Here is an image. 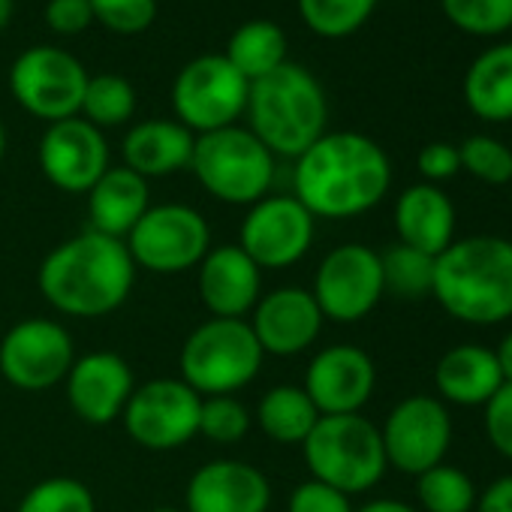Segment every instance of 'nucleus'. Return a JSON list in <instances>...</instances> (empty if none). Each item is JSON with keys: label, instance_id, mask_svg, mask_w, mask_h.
<instances>
[{"label": "nucleus", "instance_id": "28", "mask_svg": "<svg viewBox=\"0 0 512 512\" xmlns=\"http://www.w3.org/2000/svg\"><path fill=\"white\" fill-rule=\"evenodd\" d=\"M290 46H287V34L275 25V22H244L232 37L229 46L223 52V58L247 79L256 82L269 73H275L278 67H284L290 58Z\"/></svg>", "mask_w": 512, "mask_h": 512}, {"label": "nucleus", "instance_id": "39", "mask_svg": "<svg viewBox=\"0 0 512 512\" xmlns=\"http://www.w3.org/2000/svg\"><path fill=\"white\" fill-rule=\"evenodd\" d=\"M287 512H356L350 497L317 479H305L287 500Z\"/></svg>", "mask_w": 512, "mask_h": 512}, {"label": "nucleus", "instance_id": "14", "mask_svg": "<svg viewBox=\"0 0 512 512\" xmlns=\"http://www.w3.org/2000/svg\"><path fill=\"white\" fill-rule=\"evenodd\" d=\"M386 464L419 476L446 461L452 446V416L434 395H410L398 401L380 428Z\"/></svg>", "mask_w": 512, "mask_h": 512}, {"label": "nucleus", "instance_id": "30", "mask_svg": "<svg viewBox=\"0 0 512 512\" xmlns=\"http://www.w3.org/2000/svg\"><path fill=\"white\" fill-rule=\"evenodd\" d=\"M380 266H383V287L395 299H425L431 296L434 284V256L413 250L407 244H395L386 253H380Z\"/></svg>", "mask_w": 512, "mask_h": 512}, {"label": "nucleus", "instance_id": "29", "mask_svg": "<svg viewBox=\"0 0 512 512\" xmlns=\"http://www.w3.org/2000/svg\"><path fill=\"white\" fill-rule=\"evenodd\" d=\"M476 494L473 479L446 461L416 476L419 512H473Z\"/></svg>", "mask_w": 512, "mask_h": 512}, {"label": "nucleus", "instance_id": "22", "mask_svg": "<svg viewBox=\"0 0 512 512\" xmlns=\"http://www.w3.org/2000/svg\"><path fill=\"white\" fill-rule=\"evenodd\" d=\"M455 205L437 184H410L395 199V232L401 244L440 256L455 241Z\"/></svg>", "mask_w": 512, "mask_h": 512}, {"label": "nucleus", "instance_id": "46", "mask_svg": "<svg viewBox=\"0 0 512 512\" xmlns=\"http://www.w3.org/2000/svg\"><path fill=\"white\" fill-rule=\"evenodd\" d=\"M4 154H7V127L0 121V160H4Z\"/></svg>", "mask_w": 512, "mask_h": 512}, {"label": "nucleus", "instance_id": "24", "mask_svg": "<svg viewBox=\"0 0 512 512\" xmlns=\"http://www.w3.org/2000/svg\"><path fill=\"white\" fill-rule=\"evenodd\" d=\"M88 223L94 232L124 241L142 214L151 208V187L127 166H109L106 175L85 193Z\"/></svg>", "mask_w": 512, "mask_h": 512}, {"label": "nucleus", "instance_id": "13", "mask_svg": "<svg viewBox=\"0 0 512 512\" xmlns=\"http://www.w3.org/2000/svg\"><path fill=\"white\" fill-rule=\"evenodd\" d=\"M317 238V217L290 193L253 202L238 226V247L263 272L302 263Z\"/></svg>", "mask_w": 512, "mask_h": 512}, {"label": "nucleus", "instance_id": "42", "mask_svg": "<svg viewBox=\"0 0 512 512\" xmlns=\"http://www.w3.org/2000/svg\"><path fill=\"white\" fill-rule=\"evenodd\" d=\"M473 512H512V473L497 476L482 494H476Z\"/></svg>", "mask_w": 512, "mask_h": 512}, {"label": "nucleus", "instance_id": "33", "mask_svg": "<svg viewBox=\"0 0 512 512\" xmlns=\"http://www.w3.org/2000/svg\"><path fill=\"white\" fill-rule=\"evenodd\" d=\"M452 28L470 37H500L512 31V0H440Z\"/></svg>", "mask_w": 512, "mask_h": 512}, {"label": "nucleus", "instance_id": "45", "mask_svg": "<svg viewBox=\"0 0 512 512\" xmlns=\"http://www.w3.org/2000/svg\"><path fill=\"white\" fill-rule=\"evenodd\" d=\"M13 10H16L13 0H0V31H4V28L10 25V19H13Z\"/></svg>", "mask_w": 512, "mask_h": 512}, {"label": "nucleus", "instance_id": "9", "mask_svg": "<svg viewBox=\"0 0 512 512\" xmlns=\"http://www.w3.org/2000/svg\"><path fill=\"white\" fill-rule=\"evenodd\" d=\"M247 91L250 82L223 55H199L181 67L172 85L175 121L193 136L232 127L247 109Z\"/></svg>", "mask_w": 512, "mask_h": 512}, {"label": "nucleus", "instance_id": "17", "mask_svg": "<svg viewBox=\"0 0 512 512\" xmlns=\"http://www.w3.org/2000/svg\"><path fill=\"white\" fill-rule=\"evenodd\" d=\"M302 389L320 416L359 413L377 389V365L362 347L332 344L308 362Z\"/></svg>", "mask_w": 512, "mask_h": 512}, {"label": "nucleus", "instance_id": "37", "mask_svg": "<svg viewBox=\"0 0 512 512\" xmlns=\"http://www.w3.org/2000/svg\"><path fill=\"white\" fill-rule=\"evenodd\" d=\"M94 22L109 28L112 34L133 37L154 25L157 0H91Z\"/></svg>", "mask_w": 512, "mask_h": 512}, {"label": "nucleus", "instance_id": "8", "mask_svg": "<svg viewBox=\"0 0 512 512\" xmlns=\"http://www.w3.org/2000/svg\"><path fill=\"white\" fill-rule=\"evenodd\" d=\"M124 244L136 269L151 275H184L199 269L205 253L211 250V226L196 208L184 202L151 205L124 238Z\"/></svg>", "mask_w": 512, "mask_h": 512}, {"label": "nucleus", "instance_id": "3", "mask_svg": "<svg viewBox=\"0 0 512 512\" xmlns=\"http://www.w3.org/2000/svg\"><path fill=\"white\" fill-rule=\"evenodd\" d=\"M431 296L467 326L512 320V241L503 235L455 238L434 256Z\"/></svg>", "mask_w": 512, "mask_h": 512}, {"label": "nucleus", "instance_id": "35", "mask_svg": "<svg viewBox=\"0 0 512 512\" xmlns=\"http://www.w3.org/2000/svg\"><path fill=\"white\" fill-rule=\"evenodd\" d=\"M250 425H253V413L247 410V404L238 395L202 398V407H199V437H205L208 443H220V446L241 443L247 437Z\"/></svg>", "mask_w": 512, "mask_h": 512}, {"label": "nucleus", "instance_id": "19", "mask_svg": "<svg viewBox=\"0 0 512 512\" xmlns=\"http://www.w3.org/2000/svg\"><path fill=\"white\" fill-rule=\"evenodd\" d=\"M323 323V311L317 308L311 290L302 287H278L266 293L247 320L263 353L281 359L311 350L323 332Z\"/></svg>", "mask_w": 512, "mask_h": 512}, {"label": "nucleus", "instance_id": "43", "mask_svg": "<svg viewBox=\"0 0 512 512\" xmlns=\"http://www.w3.org/2000/svg\"><path fill=\"white\" fill-rule=\"evenodd\" d=\"M356 512H419V506H410V503L395 500V497H380V500H371V503L359 506Z\"/></svg>", "mask_w": 512, "mask_h": 512}, {"label": "nucleus", "instance_id": "31", "mask_svg": "<svg viewBox=\"0 0 512 512\" xmlns=\"http://www.w3.org/2000/svg\"><path fill=\"white\" fill-rule=\"evenodd\" d=\"M136 112V91L124 76L100 73L88 79L85 97H82V118L94 124L97 130L121 127Z\"/></svg>", "mask_w": 512, "mask_h": 512}, {"label": "nucleus", "instance_id": "10", "mask_svg": "<svg viewBox=\"0 0 512 512\" xmlns=\"http://www.w3.org/2000/svg\"><path fill=\"white\" fill-rule=\"evenodd\" d=\"M88 79L85 64L67 49L34 46L16 58L10 70V91L28 115L55 124L82 112Z\"/></svg>", "mask_w": 512, "mask_h": 512}, {"label": "nucleus", "instance_id": "11", "mask_svg": "<svg viewBox=\"0 0 512 512\" xmlns=\"http://www.w3.org/2000/svg\"><path fill=\"white\" fill-rule=\"evenodd\" d=\"M311 296L323 320L341 326L365 320L386 296L380 253L359 241L332 247L317 266Z\"/></svg>", "mask_w": 512, "mask_h": 512}, {"label": "nucleus", "instance_id": "32", "mask_svg": "<svg viewBox=\"0 0 512 512\" xmlns=\"http://www.w3.org/2000/svg\"><path fill=\"white\" fill-rule=\"evenodd\" d=\"M302 22L323 40H344L368 25L377 0H296Z\"/></svg>", "mask_w": 512, "mask_h": 512}, {"label": "nucleus", "instance_id": "41", "mask_svg": "<svg viewBox=\"0 0 512 512\" xmlns=\"http://www.w3.org/2000/svg\"><path fill=\"white\" fill-rule=\"evenodd\" d=\"M94 22L91 0H49L46 25L61 37H76Z\"/></svg>", "mask_w": 512, "mask_h": 512}, {"label": "nucleus", "instance_id": "1", "mask_svg": "<svg viewBox=\"0 0 512 512\" xmlns=\"http://www.w3.org/2000/svg\"><path fill=\"white\" fill-rule=\"evenodd\" d=\"M392 187V160L356 130L323 133L293 169V196L317 220H350L377 208Z\"/></svg>", "mask_w": 512, "mask_h": 512}, {"label": "nucleus", "instance_id": "7", "mask_svg": "<svg viewBox=\"0 0 512 512\" xmlns=\"http://www.w3.org/2000/svg\"><path fill=\"white\" fill-rule=\"evenodd\" d=\"M190 169L202 190L226 205L250 208L275 184V154L238 124L196 136Z\"/></svg>", "mask_w": 512, "mask_h": 512}, {"label": "nucleus", "instance_id": "6", "mask_svg": "<svg viewBox=\"0 0 512 512\" xmlns=\"http://www.w3.org/2000/svg\"><path fill=\"white\" fill-rule=\"evenodd\" d=\"M311 479L338 488L341 494L371 491L389 470L380 428L362 413L320 416L302 443Z\"/></svg>", "mask_w": 512, "mask_h": 512}, {"label": "nucleus", "instance_id": "23", "mask_svg": "<svg viewBox=\"0 0 512 512\" xmlns=\"http://www.w3.org/2000/svg\"><path fill=\"white\" fill-rule=\"evenodd\" d=\"M500 386L503 374L497 356L482 344H458L434 365V389L443 404L485 407Z\"/></svg>", "mask_w": 512, "mask_h": 512}, {"label": "nucleus", "instance_id": "12", "mask_svg": "<svg viewBox=\"0 0 512 512\" xmlns=\"http://www.w3.org/2000/svg\"><path fill=\"white\" fill-rule=\"evenodd\" d=\"M202 398L181 377L136 383L121 419L133 443L151 452H172L199 434Z\"/></svg>", "mask_w": 512, "mask_h": 512}, {"label": "nucleus", "instance_id": "47", "mask_svg": "<svg viewBox=\"0 0 512 512\" xmlns=\"http://www.w3.org/2000/svg\"><path fill=\"white\" fill-rule=\"evenodd\" d=\"M148 512H184V509H175V506H154V509H148Z\"/></svg>", "mask_w": 512, "mask_h": 512}, {"label": "nucleus", "instance_id": "21", "mask_svg": "<svg viewBox=\"0 0 512 512\" xmlns=\"http://www.w3.org/2000/svg\"><path fill=\"white\" fill-rule=\"evenodd\" d=\"M269 506V476L235 458L202 464L184 488V512H269Z\"/></svg>", "mask_w": 512, "mask_h": 512}, {"label": "nucleus", "instance_id": "2", "mask_svg": "<svg viewBox=\"0 0 512 512\" xmlns=\"http://www.w3.org/2000/svg\"><path fill=\"white\" fill-rule=\"evenodd\" d=\"M136 263L124 241L94 229L61 241L37 272L40 296L49 308L76 320L115 314L133 293Z\"/></svg>", "mask_w": 512, "mask_h": 512}, {"label": "nucleus", "instance_id": "44", "mask_svg": "<svg viewBox=\"0 0 512 512\" xmlns=\"http://www.w3.org/2000/svg\"><path fill=\"white\" fill-rule=\"evenodd\" d=\"M497 356V365H500V374H503V383H512V332H506L494 350Z\"/></svg>", "mask_w": 512, "mask_h": 512}, {"label": "nucleus", "instance_id": "25", "mask_svg": "<svg viewBox=\"0 0 512 512\" xmlns=\"http://www.w3.org/2000/svg\"><path fill=\"white\" fill-rule=\"evenodd\" d=\"M196 136L169 118H151L124 136V166L142 175L145 181L151 178H166L181 169H190Z\"/></svg>", "mask_w": 512, "mask_h": 512}, {"label": "nucleus", "instance_id": "20", "mask_svg": "<svg viewBox=\"0 0 512 512\" xmlns=\"http://www.w3.org/2000/svg\"><path fill=\"white\" fill-rule=\"evenodd\" d=\"M202 308L217 320H244L263 299V269L238 244H220L196 269Z\"/></svg>", "mask_w": 512, "mask_h": 512}, {"label": "nucleus", "instance_id": "38", "mask_svg": "<svg viewBox=\"0 0 512 512\" xmlns=\"http://www.w3.org/2000/svg\"><path fill=\"white\" fill-rule=\"evenodd\" d=\"M482 428L491 449L512 461V383H503L485 404Z\"/></svg>", "mask_w": 512, "mask_h": 512}, {"label": "nucleus", "instance_id": "40", "mask_svg": "<svg viewBox=\"0 0 512 512\" xmlns=\"http://www.w3.org/2000/svg\"><path fill=\"white\" fill-rule=\"evenodd\" d=\"M416 169L425 178V184H437L449 181L461 172V154L458 145L452 142H428L422 145V151L416 154Z\"/></svg>", "mask_w": 512, "mask_h": 512}, {"label": "nucleus", "instance_id": "26", "mask_svg": "<svg viewBox=\"0 0 512 512\" xmlns=\"http://www.w3.org/2000/svg\"><path fill=\"white\" fill-rule=\"evenodd\" d=\"M464 106L488 124L512 121V40L479 52L461 82Z\"/></svg>", "mask_w": 512, "mask_h": 512}, {"label": "nucleus", "instance_id": "36", "mask_svg": "<svg viewBox=\"0 0 512 512\" xmlns=\"http://www.w3.org/2000/svg\"><path fill=\"white\" fill-rule=\"evenodd\" d=\"M458 154H461V169L476 181L491 187H503L512 181V148L506 142L476 133L458 145Z\"/></svg>", "mask_w": 512, "mask_h": 512}, {"label": "nucleus", "instance_id": "15", "mask_svg": "<svg viewBox=\"0 0 512 512\" xmlns=\"http://www.w3.org/2000/svg\"><path fill=\"white\" fill-rule=\"evenodd\" d=\"M76 344L58 320L31 317L0 341V377L22 392H46L67 380Z\"/></svg>", "mask_w": 512, "mask_h": 512}, {"label": "nucleus", "instance_id": "27", "mask_svg": "<svg viewBox=\"0 0 512 512\" xmlns=\"http://www.w3.org/2000/svg\"><path fill=\"white\" fill-rule=\"evenodd\" d=\"M317 419H320V410L314 407L308 392L290 383L269 389L253 410V422L260 425V431L269 440L281 446H302L308 434L314 431Z\"/></svg>", "mask_w": 512, "mask_h": 512}, {"label": "nucleus", "instance_id": "34", "mask_svg": "<svg viewBox=\"0 0 512 512\" xmlns=\"http://www.w3.org/2000/svg\"><path fill=\"white\" fill-rule=\"evenodd\" d=\"M16 512H97V497L76 476H49L19 500Z\"/></svg>", "mask_w": 512, "mask_h": 512}, {"label": "nucleus", "instance_id": "18", "mask_svg": "<svg viewBox=\"0 0 512 512\" xmlns=\"http://www.w3.org/2000/svg\"><path fill=\"white\" fill-rule=\"evenodd\" d=\"M133 389H136L133 368L127 365L124 356L112 350H94L76 356L64 380L70 410L88 425H112L115 419H121Z\"/></svg>", "mask_w": 512, "mask_h": 512}, {"label": "nucleus", "instance_id": "4", "mask_svg": "<svg viewBox=\"0 0 512 512\" xmlns=\"http://www.w3.org/2000/svg\"><path fill=\"white\" fill-rule=\"evenodd\" d=\"M247 130L275 157H302L329 124V100L320 79L302 64L287 61L275 73L250 82Z\"/></svg>", "mask_w": 512, "mask_h": 512}, {"label": "nucleus", "instance_id": "16", "mask_svg": "<svg viewBox=\"0 0 512 512\" xmlns=\"http://www.w3.org/2000/svg\"><path fill=\"white\" fill-rule=\"evenodd\" d=\"M37 160L52 187L64 193H88L109 169V142L103 130L76 115L46 127Z\"/></svg>", "mask_w": 512, "mask_h": 512}, {"label": "nucleus", "instance_id": "5", "mask_svg": "<svg viewBox=\"0 0 512 512\" xmlns=\"http://www.w3.org/2000/svg\"><path fill=\"white\" fill-rule=\"evenodd\" d=\"M266 353L247 320H205L181 344V380L199 395H238L263 371Z\"/></svg>", "mask_w": 512, "mask_h": 512}]
</instances>
